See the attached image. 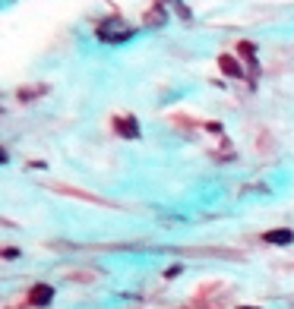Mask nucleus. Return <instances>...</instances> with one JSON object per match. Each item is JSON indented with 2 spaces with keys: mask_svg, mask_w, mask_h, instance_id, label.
Returning a JSON list of instances; mask_svg holds the SVG:
<instances>
[{
  "mask_svg": "<svg viewBox=\"0 0 294 309\" xmlns=\"http://www.w3.org/2000/svg\"><path fill=\"white\" fill-rule=\"evenodd\" d=\"M114 130L120 133V136H130V139H139V126H136V117H117L114 120Z\"/></svg>",
  "mask_w": 294,
  "mask_h": 309,
  "instance_id": "2",
  "label": "nucleus"
},
{
  "mask_svg": "<svg viewBox=\"0 0 294 309\" xmlns=\"http://www.w3.org/2000/svg\"><path fill=\"white\" fill-rule=\"evenodd\" d=\"M218 63H222V69L228 73V76H234V79H241V76H244V69L237 66V60L228 57V54H222V57H218Z\"/></svg>",
  "mask_w": 294,
  "mask_h": 309,
  "instance_id": "4",
  "label": "nucleus"
},
{
  "mask_svg": "<svg viewBox=\"0 0 294 309\" xmlns=\"http://www.w3.org/2000/svg\"><path fill=\"white\" fill-rule=\"evenodd\" d=\"M263 240H266V243H279V246H288V243H294V230H288V227H282V230H269Z\"/></svg>",
  "mask_w": 294,
  "mask_h": 309,
  "instance_id": "3",
  "label": "nucleus"
},
{
  "mask_svg": "<svg viewBox=\"0 0 294 309\" xmlns=\"http://www.w3.org/2000/svg\"><path fill=\"white\" fill-rule=\"evenodd\" d=\"M244 309H247V306H244Z\"/></svg>",
  "mask_w": 294,
  "mask_h": 309,
  "instance_id": "5",
  "label": "nucleus"
},
{
  "mask_svg": "<svg viewBox=\"0 0 294 309\" xmlns=\"http://www.w3.org/2000/svg\"><path fill=\"white\" fill-rule=\"evenodd\" d=\"M54 300V287L51 284H35L29 290V306H48Z\"/></svg>",
  "mask_w": 294,
  "mask_h": 309,
  "instance_id": "1",
  "label": "nucleus"
}]
</instances>
